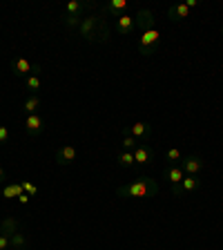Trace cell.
Wrapping results in <instances>:
<instances>
[{"label": "cell", "instance_id": "obj_28", "mask_svg": "<svg viewBox=\"0 0 223 250\" xmlns=\"http://www.w3.org/2000/svg\"><path fill=\"white\" fill-rule=\"evenodd\" d=\"M0 250H11L9 237H7V234H0Z\"/></svg>", "mask_w": 223, "mask_h": 250}, {"label": "cell", "instance_id": "obj_2", "mask_svg": "<svg viewBox=\"0 0 223 250\" xmlns=\"http://www.w3.org/2000/svg\"><path fill=\"white\" fill-rule=\"evenodd\" d=\"M159 42H161V34L159 29H150L143 31L139 38V52L141 56H154L156 49H159Z\"/></svg>", "mask_w": 223, "mask_h": 250}, {"label": "cell", "instance_id": "obj_15", "mask_svg": "<svg viewBox=\"0 0 223 250\" xmlns=\"http://www.w3.org/2000/svg\"><path fill=\"white\" fill-rule=\"evenodd\" d=\"M134 27H136L134 16H130V14H121L119 18H116V31H119L121 36H130L132 31H134Z\"/></svg>", "mask_w": 223, "mask_h": 250}, {"label": "cell", "instance_id": "obj_27", "mask_svg": "<svg viewBox=\"0 0 223 250\" xmlns=\"http://www.w3.org/2000/svg\"><path fill=\"white\" fill-rule=\"evenodd\" d=\"M7 141H9V130H7L5 125H0V146H5Z\"/></svg>", "mask_w": 223, "mask_h": 250}, {"label": "cell", "instance_id": "obj_21", "mask_svg": "<svg viewBox=\"0 0 223 250\" xmlns=\"http://www.w3.org/2000/svg\"><path fill=\"white\" fill-rule=\"evenodd\" d=\"M14 232H18V219L16 217H5L2 219V234L11 237Z\"/></svg>", "mask_w": 223, "mask_h": 250}, {"label": "cell", "instance_id": "obj_29", "mask_svg": "<svg viewBox=\"0 0 223 250\" xmlns=\"http://www.w3.org/2000/svg\"><path fill=\"white\" fill-rule=\"evenodd\" d=\"M29 194H25V192H22L20 194V197H18V199H16V201H18V203H20V206H27V203H29Z\"/></svg>", "mask_w": 223, "mask_h": 250}, {"label": "cell", "instance_id": "obj_23", "mask_svg": "<svg viewBox=\"0 0 223 250\" xmlns=\"http://www.w3.org/2000/svg\"><path fill=\"white\" fill-rule=\"evenodd\" d=\"M116 161H119L121 167H132V166H134V152L123 150L119 156H116Z\"/></svg>", "mask_w": 223, "mask_h": 250}, {"label": "cell", "instance_id": "obj_31", "mask_svg": "<svg viewBox=\"0 0 223 250\" xmlns=\"http://www.w3.org/2000/svg\"><path fill=\"white\" fill-rule=\"evenodd\" d=\"M185 5L190 7V9H194V7H199V0H185Z\"/></svg>", "mask_w": 223, "mask_h": 250}, {"label": "cell", "instance_id": "obj_13", "mask_svg": "<svg viewBox=\"0 0 223 250\" xmlns=\"http://www.w3.org/2000/svg\"><path fill=\"white\" fill-rule=\"evenodd\" d=\"M125 9H127V0H107V2H105L103 7H101V11L99 14L103 16H116V18H119L121 14H125Z\"/></svg>", "mask_w": 223, "mask_h": 250}, {"label": "cell", "instance_id": "obj_32", "mask_svg": "<svg viewBox=\"0 0 223 250\" xmlns=\"http://www.w3.org/2000/svg\"><path fill=\"white\" fill-rule=\"evenodd\" d=\"M0 234H2V221H0Z\"/></svg>", "mask_w": 223, "mask_h": 250}, {"label": "cell", "instance_id": "obj_22", "mask_svg": "<svg viewBox=\"0 0 223 250\" xmlns=\"http://www.w3.org/2000/svg\"><path fill=\"white\" fill-rule=\"evenodd\" d=\"M165 161L170 163V166H179V163L183 161V152L179 150V147H170V150L165 152Z\"/></svg>", "mask_w": 223, "mask_h": 250}, {"label": "cell", "instance_id": "obj_8", "mask_svg": "<svg viewBox=\"0 0 223 250\" xmlns=\"http://www.w3.org/2000/svg\"><path fill=\"white\" fill-rule=\"evenodd\" d=\"M22 125H25V132H27L29 136H41L42 132H45V119H42L41 114L25 116Z\"/></svg>", "mask_w": 223, "mask_h": 250}, {"label": "cell", "instance_id": "obj_24", "mask_svg": "<svg viewBox=\"0 0 223 250\" xmlns=\"http://www.w3.org/2000/svg\"><path fill=\"white\" fill-rule=\"evenodd\" d=\"M121 146H123V150L134 152L136 146H139V141H136L134 136H130V134H123V141H121Z\"/></svg>", "mask_w": 223, "mask_h": 250}, {"label": "cell", "instance_id": "obj_1", "mask_svg": "<svg viewBox=\"0 0 223 250\" xmlns=\"http://www.w3.org/2000/svg\"><path fill=\"white\" fill-rule=\"evenodd\" d=\"M159 194V183L150 177H139L136 181L116 188V197L121 199H152Z\"/></svg>", "mask_w": 223, "mask_h": 250}, {"label": "cell", "instance_id": "obj_16", "mask_svg": "<svg viewBox=\"0 0 223 250\" xmlns=\"http://www.w3.org/2000/svg\"><path fill=\"white\" fill-rule=\"evenodd\" d=\"M22 194V183L20 181H7L2 186V199L11 201V199H18Z\"/></svg>", "mask_w": 223, "mask_h": 250}, {"label": "cell", "instance_id": "obj_25", "mask_svg": "<svg viewBox=\"0 0 223 250\" xmlns=\"http://www.w3.org/2000/svg\"><path fill=\"white\" fill-rule=\"evenodd\" d=\"M81 21H83V16H65V27H67V29H78V27H81Z\"/></svg>", "mask_w": 223, "mask_h": 250}, {"label": "cell", "instance_id": "obj_30", "mask_svg": "<svg viewBox=\"0 0 223 250\" xmlns=\"http://www.w3.org/2000/svg\"><path fill=\"white\" fill-rule=\"evenodd\" d=\"M7 179H9V174L5 172V167H0V183H7Z\"/></svg>", "mask_w": 223, "mask_h": 250}, {"label": "cell", "instance_id": "obj_5", "mask_svg": "<svg viewBox=\"0 0 223 250\" xmlns=\"http://www.w3.org/2000/svg\"><path fill=\"white\" fill-rule=\"evenodd\" d=\"M123 134H130V136H134L139 143H145L152 136V125L139 121V123H132V125H127V127H123Z\"/></svg>", "mask_w": 223, "mask_h": 250}, {"label": "cell", "instance_id": "obj_26", "mask_svg": "<svg viewBox=\"0 0 223 250\" xmlns=\"http://www.w3.org/2000/svg\"><path fill=\"white\" fill-rule=\"evenodd\" d=\"M22 192L29 194V197H36V194H38V186H36V183H31V181H22Z\"/></svg>", "mask_w": 223, "mask_h": 250}, {"label": "cell", "instance_id": "obj_11", "mask_svg": "<svg viewBox=\"0 0 223 250\" xmlns=\"http://www.w3.org/2000/svg\"><path fill=\"white\" fill-rule=\"evenodd\" d=\"M109 36H112V31H109V27H107V21H101L99 22V27L89 34V38H87V42H94V45H105V42H109Z\"/></svg>", "mask_w": 223, "mask_h": 250}, {"label": "cell", "instance_id": "obj_4", "mask_svg": "<svg viewBox=\"0 0 223 250\" xmlns=\"http://www.w3.org/2000/svg\"><path fill=\"white\" fill-rule=\"evenodd\" d=\"M199 188H201V179L185 174L181 183L172 186V194H174V197H181V194H192V192H197Z\"/></svg>", "mask_w": 223, "mask_h": 250}, {"label": "cell", "instance_id": "obj_12", "mask_svg": "<svg viewBox=\"0 0 223 250\" xmlns=\"http://www.w3.org/2000/svg\"><path fill=\"white\" fill-rule=\"evenodd\" d=\"M154 161V150L147 143H139L134 150V166H150Z\"/></svg>", "mask_w": 223, "mask_h": 250}, {"label": "cell", "instance_id": "obj_33", "mask_svg": "<svg viewBox=\"0 0 223 250\" xmlns=\"http://www.w3.org/2000/svg\"><path fill=\"white\" fill-rule=\"evenodd\" d=\"M221 31H223V29H221Z\"/></svg>", "mask_w": 223, "mask_h": 250}, {"label": "cell", "instance_id": "obj_10", "mask_svg": "<svg viewBox=\"0 0 223 250\" xmlns=\"http://www.w3.org/2000/svg\"><path fill=\"white\" fill-rule=\"evenodd\" d=\"M101 21H103V16L96 14V11H94V14H89V16H83V21H81V27H78V34H81V36L87 41L89 34H92V31L99 27Z\"/></svg>", "mask_w": 223, "mask_h": 250}, {"label": "cell", "instance_id": "obj_17", "mask_svg": "<svg viewBox=\"0 0 223 250\" xmlns=\"http://www.w3.org/2000/svg\"><path fill=\"white\" fill-rule=\"evenodd\" d=\"M41 105H42L41 96H27V99L22 101V114H25V116L38 114V109H41Z\"/></svg>", "mask_w": 223, "mask_h": 250}, {"label": "cell", "instance_id": "obj_18", "mask_svg": "<svg viewBox=\"0 0 223 250\" xmlns=\"http://www.w3.org/2000/svg\"><path fill=\"white\" fill-rule=\"evenodd\" d=\"M163 177L170 181V186H177V183L183 181V177H185V172L181 170V166H170L163 170Z\"/></svg>", "mask_w": 223, "mask_h": 250}, {"label": "cell", "instance_id": "obj_14", "mask_svg": "<svg viewBox=\"0 0 223 250\" xmlns=\"http://www.w3.org/2000/svg\"><path fill=\"white\" fill-rule=\"evenodd\" d=\"M190 11L192 9H190L185 2H177V5H172L170 9H167V21L170 22H181L190 16Z\"/></svg>", "mask_w": 223, "mask_h": 250}, {"label": "cell", "instance_id": "obj_3", "mask_svg": "<svg viewBox=\"0 0 223 250\" xmlns=\"http://www.w3.org/2000/svg\"><path fill=\"white\" fill-rule=\"evenodd\" d=\"M9 69L16 78H27V76H31V74H41V67H38V65H31L25 56L14 58L11 65H9Z\"/></svg>", "mask_w": 223, "mask_h": 250}, {"label": "cell", "instance_id": "obj_20", "mask_svg": "<svg viewBox=\"0 0 223 250\" xmlns=\"http://www.w3.org/2000/svg\"><path fill=\"white\" fill-rule=\"evenodd\" d=\"M9 246H11V250H27L29 241H27V237L22 234V230H18V232H14L9 237Z\"/></svg>", "mask_w": 223, "mask_h": 250}, {"label": "cell", "instance_id": "obj_6", "mask_svg": "<svg viewBox=\"0 0 223 250\" xmlns=\"http://www.w3.org/2000/svg\"><path fill=\"white\" fill-rule=\"evenodd\" d=\"M179 166H181V170L185 172V174H190V177H199V172L205 167V161L197 154H190V156H183V161L179 163Z\"/></svg>", "mask_w": 223, "mask_h": 250}, {"label": "cell", "instance_id": "obj_9", "mask_svg": "<svg viewBox=\"0 0 223 250\" xmlns=\"http://www.w3.org/2000/svg\"><path fill=\"white\" fill-rule=\"evenodd\" d=\"M76 156H78V152H76V147L74 146H61L56 150V154H54V159H56V163L61 167H67V166H72V163L76 161Z\"/></svg>", "mask_w": 223, "mask_h": 250}, {"label": "cell", "instance_id": "obj_7", "mask_svg": "<svg viewBox=\"0 0 223 250\" xmlns=\"http://www.w3.org/2000/svg\"><path fill=\"white\" fill-rule=\"evenodd\" d=\"M136 21V27H139L141 31H150V29H156V18H154V11L152 9H139L134 16Z\"/></svg>", "mask_w": 223, "mask_h": 250}, {"label": "cell", "instance_id": "obj_19", "mask_svg": "<svg viewBox=\"0 0 223 250\" xmlns=\"http://www.w3.org/2000/svg\"><path fill=\"white\" fill-rule=\"evenodd\" d=\"M25 89L29 92V96H38L41 92V74H31L25 78Z\"/></svg>", "mask_w": 223, "mask_h": 250}]
</instances>
